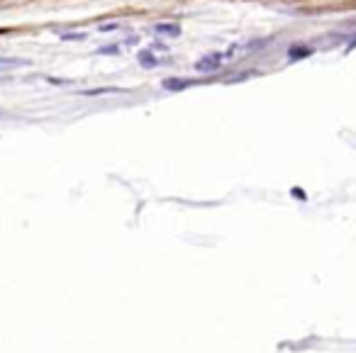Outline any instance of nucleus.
<instances>
[{"label":"nucleus","mask_w":356,"mask_h":353,"mask_svg":"<svg viewBox=\"0 0 356 353\" xmlns=\"http://www.w3.org/2000/svg\"><path fill=\"white\" fill-rule=\"evenodd\" d=\"M220 64H222V56H220V54H208V56H202L200 61L195 64V68L202 71V73H212V71H217Z\"/></svg>","instance_id":"obj_1"},{"label":"nucleus","mask_w":356,"mask_h":353,"mask_svg":"<svg viewBox=\"0 0 356 353\" xmlns=\"http://www.w3.org/2000/svg\"><path fill=\"white\" fill-rule=\"evenodd\" d=\"M30 61L27 59H15V56H0V71H10V68H22Z\"/></svg>","instance_id":"obj_2"},{"label":"nucleus","mask_w":356,"mask_h":353,"mask_svg":"<svg viewBox=\"0 0 356 353\" xmlns=\"http://www.w3.org/2000/svg\"><path fill=\"white\" fill-rule=\"evenodd\" d=\"M188 86H193V80H183V78H166L164 80V88L166 90H183Z\"/></svg>","instance_id":"obj_3"},{"label":"nucleus","mask_w":356,"mask_h":353,"mask_svg":"<svg viewBox=\"0 0 356 353\" xmlns=\"http://www.w3.org/2000/svg\"><path fill=\"white\" fill-rule=\"evenodd\" d=\"M156 32L164 34V37H178V34H181V27L173 22H161V24H156Z\"/></svg>","instance_id":"obj_4"},{"label":"nucleus","mask_w":356,"mask_h":353,"mask_svg":"<svg viewBox=\"0 0 356 353\" xmlns=\"http://www.w3.org/2000/svg\"><path fill=\"white\" fill-rule=\"evenodd\" d=\"M139 64L144 68H154L156 66V59H154V54L146 49V51H139Z\"/></svg>","instance_id":"obj_5"},{"label":"nucleus","mask_w":356,"mask_h":353,"mask_svg":"<svg viewBox=\"0 0 356 353\" xmlns=\"http://www.w3.org/2000/svg\"><path fill=\"white\" fill-rule=\"evenodd\" d=\"M308 54H310V49H305V46H290V51H288L290 59H302V56H308Z\"/></svg>","instance_id":"obj_6"},{"label":"nucleus","mask_w":356,"mask_h":353,"mask_svg":"<svg viewBox=\"0 0 356 353\" xmlns=\"http://www.w3.org/2000/svg\"><path fill=\"white\" fill-rule=\"evenodd\" d=\"M100 93H117V88H98V90H86L83 95H100Z\"/></svg>","instance_id":"obj_7"},{"label":"nucleus","mask_w":356,"mask_h":353,"mask_svg":"<svg viewBox=\"0 0 356 353\" xmlns=\"http://www.w3.org/2000/svg\"><path fill=\"white\" fill-rule=\"evenodd\" d=\"M98 54H117V46H103L98 49Z\"/></svg>","instance_id":"obj_8"},{"label":"nucleus","mask_w":356,"mask_h":353,"mask_svg":"<svg viewBox=\"0 0 356 353\" xmlns=\"http://www.w3.org/2000/svg\"><path fill=\"white\" fill-rule=\"evenodd\" d=\"M293 195H295V198H300V200H305V190H300V188H293Z\"/></svg>","instance_id":"obj_9"},{"label":"nucleus","mask_w":356,"mask_h":353,"mask_svg":"<svg viewBox=\"0 0 356 353\" xmlns=\"http://www.w3.org/2000/svg\"><path fill=\"white\" fill-rule=\"evenodd\" d=\"M64 39H86V34H64Z\"/></svg>","instance_id":"obj_10"}]
</instances>
